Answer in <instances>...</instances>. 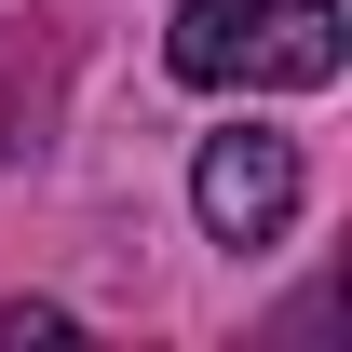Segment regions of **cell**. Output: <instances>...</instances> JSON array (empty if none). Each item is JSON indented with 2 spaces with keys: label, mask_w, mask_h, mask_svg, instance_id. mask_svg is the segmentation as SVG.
<instances>
[{
  "label": "cell",
  "mask_w": 352,
  "mask_h": 352,
  "mask_svg": "<svg viewBox=\"0 0 352 352\" xmlns=\"http://www.w3.org/2000/svg\"><path fill=\"white\" fill-rule=\"evenodd\" d=\"M163 68L190 95H325L352 68V14L339 0H176Z\"/></svg>",
  "instance_id": "6da1fadb"
},
{
  "label": "cell",
  "mask_w": 352,
  "mask_h": 352,
  "mask_svg": "<svg viewBox=\"0 0 352 352\" xmlns=\"http://www.w3.org/2000/svg\"><path fill=\"white\" fill-rule=\"evenodd\" d=\"M190 217H204V244H230V258H271V244L311 217V163H298V135H271V122H217L204 149H190Z\"/></svg>",
  "instance_id": "7a4b0ae2"
},
{
  "label": "cell",
  "mask_w": 352,
  "mask_h": 352,
  "mask_svg": "<svg viewBox=\"0 0 352 352\" xmlns=\"http://www.w3.org/2000/svg\"><path fill=\"white\" fill-rule=\"evenodd\" d=\"M0 339H14V352H28V339H82V311H54V298H14V311H0Z\"/></svg>",
  "instance_id": "3957f363"
}]
</instances>
